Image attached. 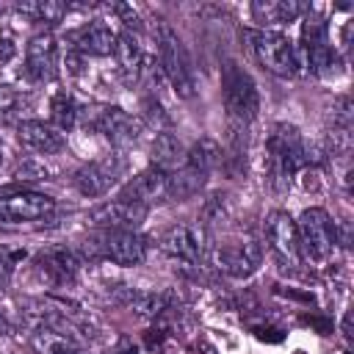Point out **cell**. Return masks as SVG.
<instances>
[{
    "label": "cell",
    "instance_id": "obj_1",
    "mask_svg": "<svg viewBox=\"0 0 354 354\" xmlns=\"http://www.w3.org/2000/svg\"><path fill=\"white\" fill-rule=\"evenodd\" d=\"M301 166H307V144L293 124H277L266 141V169L271 185L285 191Z\"/></svg>",
    "mask_w": 354,
    "mask_h": 354
},
{
    "label": "cell",
    "instance_id": "obj_2",
    "mask_svg": "<svg viewBox=\"0 0 354 354\" xmlns=\"http://www.w3.org/2000/svg\"><path fill=\"white\" fill-rule=\"evenodd\" d=\"M299 230V249H301V260L324 268L335 260L337 254V227L329 218V213L324 207H307L301 213V218L296 221Z\"/></svg>",
    "mask_w": 354,
    "mask_h": 354
},
{
    "label": "cell",
    "instance_id": "obj_3",
    "mask_svg": "<svg viewBox=\"0 0 354 354\" xmlns=\"http://www.w3.org/2000/svg\"><path fill=\"white\" fill-rule=\"evenodd\" d=\"M155 41H158L160 69H163L166 80L171 83L174 94L183 97V100H191L194 91H196V83H194V69H191V61H188L183 39L166 22H160L155 28Z\"/></svg>",
    "mask_w": 354,
    "mask_h": 354
},
{
    "label": "cell",
    "instance_id": "obj_4",
    "mask_svg": "<svg viewBox=\"0 0 354 354\" xmlns=\"http://www.w3.org/2000/svg\"><path fill=\"white\" fill-rule=\"evenodd\" d=\"M221 97H224V108H227L230 119L238 124H249L260 111L257 83L235 61H227L221 66Z\"/></svg>",
    "mask_w": 354,
    "mask_h": 354
},
{
    "label": "cell",
    "instance_id": "obj_5",
    "mask_svg": "<svg viewBox=\"0 0 354 354\" xmlns=\"http://www.w3.org/2000/svg\"><path fill=\"white\" fill-rule=\"evenodd\" d=\"M243 36L249 41V50H252L254 61L263 69H268L271 75H279V77L296 75L299 55H296L288 36H282L277 30H246Z\"/></svg>",
    "mask_w": 354,
    "mask_h": 354
},
{
    "label": "cell",
    "instance_id": "obj_6",
    "mask_svg": "<svg viewBox=\"0 0 354 354\" xmlns=\"http://www.w3.org/2000/svg\"><path fill=\"white\" fill-rule=\"evenodd\" d=\"M80 122L86 130L91 133H100L105 136L113 147H130L136 144L138 133H141V124L122 108L116 105H94V108H83L80 113Z\"/></svg>",
    "mask_w": 354,
    "mask_h": 354
},
{
    "label": "cell",
    "instance_id": "obj_7",
    "mask_svg": "<svg viewBox=\"0 0 354 354\" xmlns=\"http://www.w3.org/2000/svg\"><path fill=\"white\" fill-rule=\"evenodd\" d=\"M88 252L113 266H138L147 257V241L133 230H100L88 241Z\"/></svg>",
    "mask_w": 354,
    "mask_h": 354
},
{
    "label": "cell",
    "instance_id": "obj_8",
    "mask_svg": "<svg viewBox=\"0 0 354 354\" xmlns=\"http://www.w3.org/2000/svg\"><path fill=\"white\" fill-rule=\"evenodd\" d=\"M124 166L127 163L119 152H108V155L80 166L72 177V183L83 196H102L119 183V177L124 174Z\"/></svg>",
    "mask_w": 354,
    "mask_h": 354
},
{
    "label": "cell",
    "instance_id": "obj_9",
    "mask_svg": "<svg viewBox=\"0 0 354 354\" xmlns=\"http://www.w3.org/2000/svg\"><path fill=\"white\" fill-rule=\"evenodd\" d=\"M213 263L221 274H227L232 279H246L263 266V246L252 238L221 243L213 249Z\"/></svg>",
    "mask_w": 354,
    "mask_h": 354
},
{
    "label": "cell",
    "instance_id": "obj_10",
    "mask_svg": "<svg viewBox=\"0 0 354 354\" xmlns=\"http://www.w3.org/2000/svg\"><path fill=\"white\" fill-rule=\"evenodd\" d=\"M301 55L315 75H326L329 66H335V47L329 39V28L324 19L313 14L301 25Z\"/></svg>",
    "mask_w": 354,
    "mask_h": 354
},
{
    "label": "cell",
    "instance_id": "obj_11",
    "mask_svg": "<svg viewBox=\"0 0 354 354\" xmlns=\"http://www.w3.org/2000/svg\"><path fill=\"white\" fill-rule=\"evenodd\" d=\"M77 271H80V263L75 257L72 249H64V246H53L47 252H41L36 260H33V274L53 285V288H66L77 279Z\"/></svg>",
    "mask_w": 354,
    "mask_h": 354
},
{
    "label": "cell",
    "instance_id": "obj_12",
    "mask_svg": "<svg viewBox=\"0 0 354 354\" xmlns=\"http://www.w3.org/2000/svg\"><path fill=\"white\" fill-rule=\"evenodd\" d=\"M147 213H149V207H144V205H136L127 199H111L88 213V224H94L100 230H133L136 232L144 224Z\"/></svg>",
    "mask_w": 354,
    "mask_h": 354
},
{
    "label": "cell",
    "instance_id": "obj_13",
    "mask_svg": "<svg viewBox=\"0 0 354 354\" xmlns=\"http://www.w3.org/2000/svg\"><path fill=\"white\" fill-rule=\"evenodd\" d=\"M266 238L271 252L288 263V266H299L301 263V249H299V230L296 221L285 213V210H274L266 221Z\"/></svg>",
    "mask_w": 354,
    "mask_h": 354
},
{
    "label": "cell",
    "instance_id": "obj_14",
    "mask_svg": "<svg viewBox=\"0 0 354 354\" xmlns=\"http://www.w3.org/2000/svg\"><path fill=\"white\" fill-rule=\"evenodd\" d=\"M160 249L183 263V266H196L205 254V241H202V232L191 224H171L169 230H163L160 235Z\"/></svg>",
    "mask_w": 354,
    "mask_h": 354
},
{
    "label": "cell",
    "instance_id": "obj_15",
    "mask_svg": "<svg viewBox=\"0 0 354 354\" xmlns=\"http://www.w3.org/2000/svg\"><path fill=\"white\" fill-rule=\"evenodd\" d=\"M25 72L39 83L58 77V41L50 30L36 33L28 41V47H25Z\"/></svg>",
    "mask_w": 354,
    "mask_h": 354
},
{
    "label": "cell",
    "instance_id": "obj_16",
    "mask_svg": "<svg viewBox=\"0 0 354 354\" xmlns=\"http://www.w3.org/2000/svg\"><path fill=\"white\" fill-rule=\"evenodd\" d=\"M55 210V202L36 191H17L0 196V221H39Z\"/></svg>",
    "mask_w": 354,
    "mask_h": 354
},
{
    "label": "cell",
    "instance_id": "obj_17",
    "mask_svg": "<svg viewBox=\"0 0 354 354\" xmlns=\"http://www.w3.org/2000/svg\"><path fill=\"white\" fill-rule=\"evenodd\" d=\"M116 199H127V202H136L144 207H149L152 202H163V199H169V174H163L158 169H144L122 185Z\"/></svg>",
    "mask_w": 354,
    "mask_h": 354
},
{
    "label": "cell",
    "instance_id": "obj_18",
    "mask_svg": "<svg viewBox=\"0 0 354 354\" xmlns=\"http://www.w3.org/2000/svg\"><path fill=\"white\" fill-rule=\"evenodd\" d=\"M17 138H19L22 147H28V149L36 152V155H55V152H61L64 144H66L64 136H61V130H55L53 124L39 122V119H25V122H19Z\"/></svg>",
    "mask_w": 354,
    "mask_h": 354
},
{
    "label": "cell",
    "instance_id": "obj_19",
    "mask_svg": "<svg viewBox=\"0 0 354 354\" xmlns=\"http://www.w3.org/2000/svg\"><path fill=\"white\" fill-rule=\"evenodd\" d=\"M307 11V6L296 3V0H260L252 3V19L260 22V30H271L279 25H288L293 19H299Z\"/></svg>",
    "mask_w": 354,
    "mask_h": 354
},
{
    "label": "cell",
    "instance_id": "obj_20",
    "mask_svg": "<svg viewBox=\"0 0 354 354\" xmlns=\"http://www.w3.org/2000/svg\"><path fill=\"white\" fill-rule=\"evenodd\" d=\"M185 147L174 133H158L152 147H149V160L152 169L163 171V174H174L177 169L185 166Z\"/></svg>",
    "mask_w": 354,
    "mask_h": 354
},
{
    "label": "cell",
    "instance_id": "obj_21",
    "mask_svg": "<svg viewBox=\"0 0 354 354\" xmlns=\"http://www.w3.org/2000/svg\"><path fill=\"white\" fill-rule=\"evenodd\" d=\"M113 44H116V33L102 19L88 22V25H83L75 33V47L83 55H111L113 53Z\"/></svg>",
    "mask_w": 354,
    "mask_h": 354
},
{
    "label": "cell",
    "instance_id": "obj_22",
    "mask_svg": "<svg viewBox=\"0 0 354 354\" xmlns=\"http://www.w3.org/2000/svg\"><path fill=\"white\" fill-rule=\"evenodd\" d=\"M113 58L119 64V72L124 75V80L130 83L138 72H141V64H144V53H141V44L138 39L130 33V30H122L116 33V44H113Z\"/></svg>",
    "mask_w": 354,
    "mask_h": 354
},
{
    "label": "cell",
    "instance_id": "obj_23",
    "mask_svg": "<svg viewBox=\"0 0 354 354\" xmlns=\"http://www.w3.org/2000/svg\"><path fill=\"white\" fill-rule=\"evenodd\" d=\"M30 346L36 354H86V348L77 340H72L50 326H39L30 335Z\"/></svg>",
    "mask_w": 354,
    "mask_h": 354
},
{
    "label": "cell",
    "instance_id": "obj_24",
    "mask_svg": "<svg viewBox=\"0 0 354 354\" xmlns=\"http://www.w3.org/2000/svg\"><path fill=\"white\" fill-rule=\"evenodd\" d=\"M207 183V174L194 169V166H183L174 174H169V199L185 202L191 196H196Z\"/></svg>",
    "mask_w": 354,
    "mask_h": 354
},
{
    "label": "cell",
    "instance_id": "obj_25",
    "mask_svg": "<svg viewBox=\"0 0 354 354\" xmlns=\"http://www.w3.org/2000/svg\"><path fill=\"white\" fill-rule=\"evenodd\" d=\"M221 160V147L213 141V138H199L188 152H185V166H194L205 174H210Z\"/></svg>",
    "mask_w": 354,
    "mask_h": 354
},
{
    "label": "cell",
    "instance_id": "obj_26",
    "mask_svg": "<svg viewBox=\"0 0 354 354\" xmlns=\"http://www.w3.org/2000/svg\"><path fill=\"white\" fill-rule=\"evenodd\" d=\"M77 113H80V108L75 105V100L66 91H58L53 97V102H50V119H53V127L55 130H69L77 122Z\"/></svg>",
    "mask_w": 354,
    "mask_h": 354
},
{
    "label": "cell",
    "instance_id": "obj_27",
    "mask_svg": "<svg viewBox=\"0 0 354 354\" xmlns=\"http://www.w3.org/2000/svg\"><path fill=\"white\" fill-rule=\"evenodd\" d=\"M17 11L33 22H50L53 25V22H61V17L69 11V6L47 0V3H22V6H17Z\"/></svg>",
    "mask_w": 354,
    "mask_h": 354
},
{
    "label": "cell",
    "instance_id": "obj_28",
    "mask_svg": "<svg viewBox=\"0 0 354 354\" xmlns=\"http://www.w3.org/2000/svg\"><path fill=\"white\" fill-rule=\"evenodd\" d=\"M19 260H25V252L11 249V246H0V290L11 282V277H14Z\"/></svg>",
    "mask_w": 354,
    "mask_h": 354
},
{
    "label": "cell",
    "instance_id": "obj_29",
    "mask_svg": "<svg viewBox=\"0 0 354 354\" xmlns=\"http://www.w3.org/2000/svg\"><path fill=\"white\" fill-rule=\"evenodd\" d=\"M108 354H138V348H136V343H133L130 337H119V340L108 348Z\"/></svg>",
    "mask_w": 354,
    "mask_h": 354
},
{
    "label": "cell",
    "instance_id": "obj_30",
    "mask_svg": "<svg viewBox=\"0 0 354 354\" xmlns=\"http://www.w3.org/2000/svg\"><path fill=\"white\" fill-rule=\"evenodd\" d=\"M14 102H17V94L8 86H0V111H8Z\"/></svg>",
    "mask_w": 354,
    "mask_h": 354
},
{
    "label": "cell",
    "instance_id": "obj_31",
    "mask_svg": "<svg viewBox=\"0 0 354 354\" xmlns=\"http://www.w3.org/2000/svg\"><path fill=\"white\" fill-rule=\"evenodd\" d=\"M11 55H14V41H11L8 36H3V39H0V64H6Z\"/></svg>",
    "mask_w": 354,
    "mask_h": 354
},
{
    "label": "cell",
    "instance_id": "obj_32",
    "mask_svg": "<svg viewBox=\"0 0 354 354\" xmlns=\"http://www.w3.org/2000/svg\"><path fill=\"white\" fill-rule=\"evenodd\" d=\"M8 332H11V326H8V321L0 315V335H8Z\"/></svg>",
    "mask_w": 354,
    "mask_h": 354
}]
</instances>
